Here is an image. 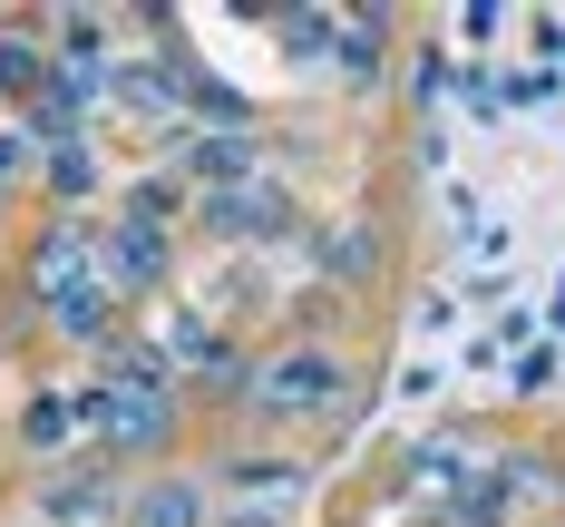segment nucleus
<instances>
[{
	"mask_svg": "<svg viewBox=\"0 0 565 527\" xmlns=\"http://www.w3.org/2000/svg\"><path fill=\"white\" fill-rule=\"evenodd\" d=\"M108 274H117V284H157V274H167V234L117 215V225H108Z\"/></svg>",
	"mask_w": 565,
	"mask_h": 527,
	"instance_id": "nucleus-6",
	"label": "nucleus"
},
{
	"mask_svg": "<svg viewBox=\"0 0 565 527\" xmlns=\"http://www.w3.org/2000/svg\"><path fill=\"white\" fill-rule=\"evenodd\" d=\"M30 284L50 293V303H78V293H98V244L78 225H50L40 234V254H30Z\"/></svg>",
	"mask_w": 565,
	"mask_h": 527,
	"instance_id": "nucleus-3",
	"label": "nucleus"
},
{
	"mask_svg": "<svg viewBox=\"0 0 565 527\" xmlns=\"http://www.w3.org/2000/svg\"><path fill=\"white\" fill-rule=\"evenodd\" d=\"M322 274H341V284H371V234H322Z\"/></svg>",
	"mask_w": 565,
	"mask_h": 527,
	"instance_id": "nucleus-10",
	"label": "nucleus"
},
{
	"mask_svg": "<svg viewBox=\"0 0 565 527\" xmlns=\"http://www.w3.org/2000/svg\"><path fill=\"white\" fill-rule=\"evenodd\" d=\"M556 323H565V274H556Z\"/></svg>",
	"mask_w": 565,
	"mask_h": 527,
	"instance_id": "nucleus-16",
	"label": "nucleus"
},
{
	"mask_svg": "<svg viewBox=\"0 0 565 527\" xmlns=\"http://www.w3.org/2000/svg\"><path fill=\"white\" fill-rule=\"evenodd\" d=\"M254 401H264V410H332L341 401V361H332V351H292V361L264 371Z\"/></svg>",
	"mask_w": 565,
	"mask_h": 527,
	"instance_id": "nucleus-4",
	"label": "nucleus"
},
{
	"mask_svg": "<svg viewBox=\"0 0 565 527\" xmlns=\"http://www.w3.org/2000/svg\"><path fill=\"white\" fill-rule=\"evenodd\" d=\"M0 88L10 98H50V59L30 50V40H0Z\"/></svg>",
	"mask_w": 565,
	"mask_h": 527,
	"instance_id": "nucleus-8",
	"label": "nucleus"
},
{
	"mask_svg": "<svg viewBox=\"0 0 565 527\" xmlns=\"http://www.w3.org/2000/svg\"><path fill=\"white\" fill-rule=\"evenodd\" d=\"M167 215H175V186H157V176H147V186L127 196V225H157V234H167Z\"/></svg>",
	"mask_w": 565,
	"mask_h": 527,
	"instance_id": "nucleus-11",
	"label": "nucleus"
},
{
	"mask_svg": "<svg viewBox=\"0 0 565 527\" xmlns=\"http://www.w3.org/2000/svg\"><path fill=\"white\" fill-rule=\"evenodd\" d=\"M50 508H58V518H98V508H108V488H88V478H68V488H50Z\"/></svg>",
	"mask_w": 565,
	"mask_h": 527,
	"instance_id": "nucleus-12",
	"label": "nucleus"
},
{
	"mask_svg": "<svg viewBox=\"0 0 565 527\" xmlns=\"http://www.w3.org/2000/svg\"><path fill=\"white\" fill-rule=\"evenodd\" d=\"M10 167H20V137H0V176H10Z\"/></svg>",
	"mask_w": 565,
	"mask_h": 527,
	"instance_id": "nucleus-15",
	"label": "nucleus"
},
{
	"mask_svg": "<svg viewBox=\"0 0 565 527\" xmlns=\"http://www.w3.org/2000/svg\"><path fill=\"white\" fill-rule=\"evenodd\" d=\"M127 527H205V498H195L185 478H167V488H147V498L127 508Z\"/></svg>",
	"mask_w": 565,
	"mask_h": 527,
	"instance_id": "nucleus-7",
	"label": "nucleus"
},
{
	"mask_svg": "<svg viewBox=\"0 0 565 527\" xmlns=\"http://www.w3.org/2000/svg\"><path fill=\"white\" fill-rule=\"evenodd\" d=\"M205 215H215V234H225V244H274V234L292 225V196H282L274 176H254V186H225Z\"/></svg>",
	"mask_w": 565,
	"mask_h": 527,
	"instance_id": "nucleus-2",
	"label": "nucleus"
},
{
	"mask_svg": "<svg viewBox=\"0 0 565 527\" xmlns=\"http://www.w3.org/2000/svg\"><path fill=\"white\" fill-rule=\"evenodd\" d=\"M78 420L98 430V450H157V440L175 430V381L137 351V361H117L108 381L78 391Z\"/></svg>",
	"mask_w": 565,
	"mask_h": 527,
	"instance_id": "nucleus-1",
	"label": "nucleus"
},
{
	"mask_svg": "<svg viewBox=\"0 0 565 527\" xmlns=\"http://www.w3.org/2000/svg\"><path fill=\"white\" fill-rule=\"evenodd\" d=\"M30 440H40V450H50V440H68V410L40 401V410H30Z\"/></svg>",
	"mask_w": 565,
	"mask_h": 527,
	"instance_id": "nucleus-13",
	"label": "nucleus"
},
{
	"mask_svg": "<svg viewBox=\"0 0 565 527\" xmlns=\"http://www.w3.org/2000/svg\"><path fill=\"white\" fill-rule=\"evenodd\" d=\"M185 167H195V176H215V196H225V186H254V137H244V127L185 137Z\"/></svg>",
	"mask_w": 565,
	"mask_h": 527,
	"instance_id": "nucleus-5",
	"label": "nucleus"
},
{
	"mask_svg": "<svg viewBox=\"0 0 565 527\" xmlns=\"http://www.w3.org/2000/svg\"><path fill=\"white\" fill-rule=\"evenodd\" d=\"M225 527H282V518H274V508H254V518H225Z\"/></svg>",
	"mask_w": 565,
	"mask_h": 527,
	"instance_id": "nucleus-14",
	"label": "nucleus"
},
{
	"mask_svg": "<svg viewBox=\"0 0 565 527\" xmlns=\"http://www.w3.org/2000/svg\"><path fill=\"white\" fill-rule=\"evenodd\" d=\"M341 78H381V20H351L341 30Z\"/></svg>",
	"mask_w": 565,
	"mask_h": 527,
	"instance_id": "nucleus-9",
	"label": "nucleus"
}]
</instances>
